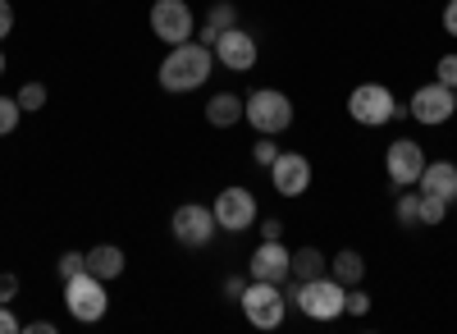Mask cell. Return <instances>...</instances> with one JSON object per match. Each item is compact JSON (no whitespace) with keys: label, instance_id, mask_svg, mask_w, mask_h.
I'll return each mask as SVG.
<instances>
[{"label":"cell","instance_id":"6da1fadb","mask_svg":"<svg viewBox=\"0 0 457 334\" xmlns=\"http://www.w3.org/2000/svg\"><path fill=\"white\" fill-rule=\"evenodd\" d=\"M211 69H215V51L211 46H202L197 37L193 42H179V46H170V55L161 60V69H156V79H161V88L165 92H193V88H202L206 79H211Z\"/></svg>","mask_w":457,"mask_h":334},{"label":"cell","instance_id":"7a4b0ae2","mask_svg":"<svg viewBox=\"0 0 457 334\" xmlns=\"http://www.w3.org/2000/svg\"><path fill=\"white\" fill-rule=\"evenodd\" d=\"M243 120H247L256 133H265V138H279V133H288V124H293V101H288L284 92H275V88H256V92L243 101Z\"/></svg>","mask_w":457,"mask_h":334},{"label":"cell","instance_id":"3957f363","mask_svg":"<svg viewBox=\"0 0 457 334\" xmlns=\"http://www.w3.org/2000/svg\"><path fill=\"white\" fill-rule=\"evenodd\" d=\"M243 312L256 330H279L284 316H288V298H284V284H270V280H247L243 288Z\"/></svg>","mask_w":457,"mask_h":334},{"label":"cell","instance_id":"277c9868","mask_svg":"<svg viewBox=\"0 0 457 334\" xmlns=\"http://www.w3.org/2000/svg\"><path fill=\"white\" fill-rule=\"evenodd\" d=\"M64 307H69V316L79 321V325H96V321L105 316V307H110L105 280H96L92 271L69 275V280H64Z\"/></svg>","mask_w":457,"mask_h":334},{"label":"cell","instance_id":"5b68a950","mask_svg":"<svg viewBox=\"0 0 457 334\" xmlns=\"http://www.w3.org/2000/svg\"><path fill=\"white\" fill-rule=\"evenodd\" d=\"M293 303L307 312L312 321H338V316H343V303H348V288H343L338 280L316 275V280H307V284H297Z\"/></svg>","mask_w":457,"mask_h":334},{"label":"cell","instance_id":"8992f818","mask_svg":"<svg viewBox=\"0 0 457 334\" xmlns=\"http://www.w3.org/2000/svg\"><path fill=\"white\" fill-rule=\"evenodd\" d=\"M151 32H156L165 46L193 42L197 19H193V10H187V0H156V5H151Z\"/></svg>","mask_w":457,"mask_h":334},{"label":"cell","instance_id":"52a82bcc","mask_svg":"<svg viewBox=\"0 0 457 334\" xmlns=\"http://www.w3.org/2000/svg\"><path fill=\"white\" fill-rule=\"evenodd\" d=\"M170 230H174V238H179L183 247H206L220 225H215V211H211V206L183 202V206H174V215H170Z\"/></svg>","mask_w":457,"mask_h":334},{"label":"cell","instance_id":"ba28073f","mask_svg":"<svg viewBox=\"0 0 457 334\" xmlns=\"http://www.w3.org/2000/svg\"><path fill=\"white\" fill-rule=\"evenodd\" d=\"M394 92L385 88V83H361L353 96H348V115L357 120V124H366V129H379V124H389L394 120Z\"/></svg>","mask_w":457,"mask_h":334},{"label":"cell","instance_id":"9c48e42d","mask_svg":"<svg viewBox=\"0 0 457 334\" xmlns=\"http://www.w3.org/2000/svg\"><path fill=\"white\" fill-rule=\"evenodd\" d=\"M411 120L416 124H430V129H439V124H448L453 115H457V101H453V88H444L439 79L435 83H426V88H416L411 92Z\"/></svg>","mask_w":457,"mask_h":334},{"label":"cell","instance_id":"30bf717a","mask_svg":"<svg viewBox=\"0 0 457 334\" xmlns=\"http://www.w3.org/2000/svg\"><path fill=\"white\" fill-rule=\"evenodd\" d=\"M211 211H215V225L228 230V234H243V230L256 225V197L247 188H238V183H234V188H224Z\"/></svg>","mask_w":457,"mask_h":334},{"label":"cell","instance_id":"8fae6325","mask_svg":"<svg viewBox=\"0 0 457 334\" xmlns=\"http://www.w3.org/2000/svg\"><path fill=\"white\" fill-rule=\"evenodd\" d=\"M385 165H389L394 188H411V183L421 179V170H426V152H421V142L398 138V142L389 146V152H385Z\"/></svg>","mask_w":457,"mask_h":334},{"label":"cell","instance_id":"7c38bea8","mask_svg":"<svg viewBox=\"0 0 457 334\" xmlns=\"http://www.w3.org/2000/svg\"><path fill=\"white\" fill-rule=\"evenodd\" d=\"M211 51H215V60H220L224 69L247 73V69L256 64V37H252V32H243V28L234 23V28H224V32H220V42H215Z\"/></svg>","mask_w":457,"mask_h":334},{"label":"cell","instance_id":"4fadbf2b","mask_svg":"<svg viewBox=\"0 0 457 334\" xmlns=\"http://www.w3.org/2000/svg\"><path fill=\"white\" fill-rule=\"evenodd\" d=\"M270 179L279 197H302L312 188V161L302 152H279V161L270 165Z\"/></svg>","mask_w":457,"mask_h":334},{"label":"cell","instance_id":"5bb4252c","mask_svg":"<svg viewBox=\"0 0 457 334\" xmlns=\"http://www.w3.org/2000/svg\"><path fill=\"white\" fill-rule=\"evenodd\" d=\"M288 247L279 238H265L256 252H252V262H247V275L252 280H270V284H284L288 280Z\"/></svg>","mask_w":457,"mask_h":334},{"label":"cell","instance_id":"9a60e30c","mask_svg":"<svg viewBox=\"0 0 457 334\" xmlns=\"http://www.w3.org/2000/svg\"><path fill=\"white\" fill-rule=\"evenodd\" d=\"M416 193L444 197V202L453 206V202H457V165H453V161H426L421 179H416Z\"/></svg>","mask_w":457,"mask_h":334},{"label":"cell","instance_id":"2e32d148","mask_svg":"<svg viewBox=\"0 0 457 334\" xmlns=\"http://www.w3.org/2000/svg\"><path fill=\"white\" fill-rule=\"evenodd\" d=\"M124 266H129V256H124V247H114V243H96L92 252H87V271L96 275V280H120L124 275Z\"/></svg>","mask_w":457,"mask_h":334},{"label":"cell","instance_id":"e0dca14e","mask_svg":"<svg viewBox=\"0 0 457 334\" xmlns=\"http://www.w3.org/2000/svg\"><path fill=\"white\" fill-rule=\"evenodd\" d=\"M238 120H243V96L215 92V96L206 101V124H211V129H234Z\"/></svg>","mask_w":457,"mask_h":334},{"label":"cell","instance_id":"ac0fdd59","mask_svg":"<svg viewBox=\"0 0 457 334\" xmlns=\"http://www.w3.org/2000/svg\"><path fill=\"white\" fill-rule=\"evenodd\" d=\"M316 275H325V256H320L316 247H297V252L288 256V280H293V284H307V280H316Z\"/></svg>","mask_w":457,"mask_h":334},{"label":"cell","instance_id":"d6986e66","mask_svg":"<svg viewBox=\"0 0 457 334\" xmlns=\"http://www.w3.org/2000/svg\"><path fill=\"white\" fill-rule=\"evenodd\" d=\"M334 280H338L343 288H357V284L366 280V262H361V252L343 247V252L334 256Z\"/></svg>","mask_w":457,"mask_h":334},{"label":"cell","instance_id":"ffe728a7","mask_svg":"<svg viewBox=\"0 0 457 334\" xmlns=\"http://www.w3.org/2000/svg\"><path fill=\"white\" fill-rule=\"evenodd\" d=\"M444 215H448V202L421 193V202H416V225H444Z\"/></svg>","mask_w":457,"mask_h":334},{"label":"cell","instance_id":"44dd1931","mask_svg":"<svg viewBox=\"0 0 457 334\" xmlns=\"http://www.w3.org/2000/svg\"><path fill=\"white\" fill-rule=\"evenodd\" d=\"M19 115H23L19 96H0V138H10L19 129Z\"/></svg>","mask_w":457,"mask_h":334},{"label":"cell","instance_id":"7402d4cb","mask_svg":"<svg viewBox=\"0 0 457 334\" xmlns=\"http://www.w3.org/2000/svg\"><path fill=\"white\" fill-rule=\"evenodd\" d=\"M206 23L224 32V28H234V23H238V10L228 5V0H215V5H211V14H206Z\"/></svg>","mask_w":457,"mask_h":334},{"label":"cell","instance_id":"603a6c76","mask_svg":"<svg viewBox=\"0 0 457 334\" xmlns=\"http://www.w3.org/2000/svg\"><path fill=\"white\" fill-rule=\"evenodd\" d=\"M252 161H256L261 170H265V165H275V161H279V142L261 133V138H256V146H252Z\"/></svg>","mask_w":457,"mask_h":334},{"label":"cell","instance_id":"cb8c5ba5","mask_svg":"<svg viewBox=\"0 0 457 334\" xmlns=\"http://www.w3.org/2000/svg\"><path fill=\"white\" fill-rule=\"evenodd\" d=\"M19 105L23 110H42L46 105V83H23L19 88Z\"/></svg>","mask_w":457,"mask_h":334},{"label":"cell","instance_id":"d4e9b609","mask_svg":"<svg viewBox=\"0 0 457 334\" xmlns=\"http://www.w3.org/2000/svg\"><path fill=\"white\" fill-rule=\"evenodd\" d=\"M370 312V293L357 284V288H348V303H343V316H366Z\"/></svg>","mask_w":457,"mask_h":334},{"label":"cell","instance_id":"484cf974","mask_svg":"<svg viewBox=\"0 0 457 334\" xmlns=\"http://www.w3.org/2000/svg\"><path fill=\"white\" fill-rule=\"evenodd\" d=\"M416 202H421V193H403L398 206H394V215H398V225H403V230L416 225Z\"/></svg>","mask_w":457,"mask_h":334},{"label":"cell","instance_id":"4316f807","mask_svg":"<svg viewBox=\"0 0 457 334\" xmlns=\"http://www.w3.org/2000/svg\"><path fill=\"white\" fill-rule=\"evenodd\" d=\"M435 79H439L444 88H457V55H439V64H435Z\"/></svg>","mask_w":457,"mask_h":334},{"label":"cell","instance_id":"83f0119b","mask_svg":"<svg viewBox=\"0 0 457 334\" xmlns=\"http://www.w3.org/2000/svg\"><path fill=\"white\" fill-rule=\"evenodd\" d=\"M83 271H87V256H83V252H64V256H60V275H64V280H69V275H83Z\"/></svg>","mask_w":457,"mask_h":334},{"label":"cell","instance_id":"f1b7e54d","mask_svg":"<svg viewBox=\"0 0 457 334\" xmlns=\"http://www.w3.org/2000/svg\"><path fill=\"white\" fill-rule=\"evenodd\" d=\"M14 298H19V275L5 271V275H0V303H14Z\"/></svg>","mask_w":457,"mask_h":334},{"label":"cell","instance_id":"f546056e","mask_svg":"<svg viewBox=\"0 0 457 334\" xmlns=\"http://www.w3.org/2000/svg\"><path fill=\"white\" fill-rule=\"evenodd\" d=\"M10 28H14V5H10V0H0V42L10 37Z\"/></svg>","mask_w":457,"mask_h":334},{"label":"cell","instance_id":"4dcf8cb0","mask_svg":"<svg viewBox=\"0 0 457 334\" xmlns=\"http://www.w3.org/2000/svg\"><path fill=\"white\" fill-rule=\"evenodd\" d=\"M19 330V316L10 312V303H0V334H14Z\"/></svg>","mask_w":457,"mask_h":334},{"label":"cell","instance_id":"1f68e13d","mask_svg":"<svg viewBox=\"0 0 457 334\" xmlns=\"http://www.w3.org/2000/svg\"><path fill=\"white\" fill-rule=\"evenodd\" d=\"M197 42H202V46H215V42H220V28H211V23L202 19V23H197Z\"/></svg>","mask_w":457,"mask_h":334},{"label":"cell","instance_id":"d6a6232c","mask_svg":"<svg viewBox=\"0 0 457 334\" xmlns=\"http://www.w3.org/2000/svg\"><path fill=\"white\" fill-rule=\"evenodd\" d=\"M243 288H247L243 275H228V280H224V298H243Z\"/></svg>","mask_w":457,"mask_h":334},{"label":"cell","instance_id":"836d02e7","mask_svg":"<svg viewBox=\"0 0 457 334\" xmlns=\"http://www.w3.org/2000/svg\"><path fill=\"white\" fill-rule=\"evenodd\" d=\"M444 28H448V37H457V0L444 5Z\"/></svg>","mask_w":457,"mask_h":334},{"label":"cell","instance_id":"e575fe53","mask_svg":"<svg viewBox=\"0 0 457 334\" xmlns=\"http://www.w3.org/2000/svg\"><path fill=\"white\" fill-rule=\"evenodd\" d=\"M279 234H284L279 220H265V225H261V238H279Z\"/></svg>","mask_w":457,"mask_h":334},{"label":"cell","instance_id":"d590c367","mask_svg":"<svg viewBox=\"0 0 457 334\" xmlns=\"http://www.w3.org/2000/svg\"><path fill=\"white\" fill-rule=\"evenodd\" d=\"M28 334H55V325L51 321H32V325H23Z\"/></svg>","mask_w":457,"mask_h":334},{"label":"cell","instance_id":"8d00e7d4","mask_svg":"<svg viewBox=\"0 0 457 334\" xmlns=\"http://www.w3.org/2000/svg\"><path fill=\"white\" fill-rule=\"evenodd\" d=\"M0 73H5V55H0Z\"/></svg>","mask_w":457,"mask_h":334},{"label":"cell","instance_id":"74e56055","mask_svg":"<svg viewBox=\"0 0 457 334\" xmlns=\"http://www.w3.org/2000/svg\"><path fill=\"white\" fill-rule=\"evenodd\" d=\"M453 101H457V88H453Z\"/></svg>","mask_w":457,"mask_h":334}]
</instances>
